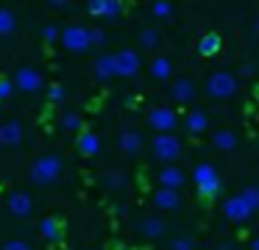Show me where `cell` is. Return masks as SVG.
<instances>
[{"label":"cell","instance_id":"cell-12","mask_svg":"<svg viewBox=\"0 0 259 250\" xmlns=\"http://www.w3.org/2000/svg\"><path fill=\"white\" fill-rule=\"evenodd\" d=\"M20 142H23V125L17 120L0 122V144L3 147H17Z\"/></svg>","mask_w":259,"mask_h":250},{"label":"cell","instance_id":"cell-17","mask_svg":"<svg viewBox=\"0 0 259 250\" xmlns=\"http://www.w3.org/2000/svg\"><path fill=\"white\" fill-rule=\"evenodd\" d=\"M187 131L190 133H203V131H209V114L203 109H192L190 114H187Z\"/></svg>","mask_w":259,"mask_h":250},{"label":"cell","instance_id":"cell-38","mask_svg":"<svg viewBox=\"0 0 259 250\" xmlns=\"http://www.w3.org/2000/svg\"><path fill=\"white\" fill-rule=\"evenodd\" d=\"M251 250H259V239H253V242H251Z\"/></svg>","mask_w":259,"mask_h":250},{"label":"cell","instance_id":"cell-35","mask_svg":"<svg viewBox=\"0 0 259 250\" xmlns=\"http://www.w3.org/2000/svg\"><path fill=\"white\" fill-rule=\"evenodd\" d=\"M153 14L156 17H170L173 14V6L170 3H153Z\"/></svg>","mask_w":259,"mask_h":250},{"label":"cell","instance_id":"cell-10","mask_svg":"<svg viewBox=\"0 0 259 250\" xmlns=\"http://www.w3.org/2000/svg\"><path fill=\"white\" fill-rule=\"evenodd\" d=\"M87 11L101 20H114L123 14V3L120 0H92V3H87Z\"/></svg>","mask_w":259,"mask_h":250},{"label":"cell","instance_id":"cell-2","mask_svg":"<svg viewBox=\"0 0 259 250\" xmlns=\"http://www.w3.org/2000/svg\"><path fill=\"white\" fill-rule=\"evenodd\" d=\"M62 44L70 50V53H84V50H90L92 44V28L81 25V22H73V25H67L62 31Z\"/></svg>","mask_w":259,"mask_h":250},{"label":"cell","instance_id":"cell-24","mask_svg":"<svg viewBox=\"0 0 259 250\" xmlns=\"http://www.w3.org/2000/svg\"><path fill=\"white\" fill-rule=\"evenodd\" d=\"M220 44H223V42H220L218 33H206V36L198 42V53H201V56H214L220 50Z\"/></svg>","mask_w":259,"mask_h":250},{"label":"cell","instance_id":"cell-16","mask_svg":"<svg viewBox=\"0 0 259 250\" xmlns=\"http://www.w3.org/2000/svg\"><path fill=\"white\" fill-rule=\"evenodd\" d=\"M153 203H156L162 211H176L181 206V197H179V192H173V189H162V186H159L156 194H153Z\"/></svg>","mask_w":259,"mask_h":250},{"label":"cell","instance_id":"cell-3","mask_svg":"<svg viewBox=\"0 0 259 250\" xmlns=\"http://www.w3.org/2000/svg\"><path fill=\"white\" fill-rule=\"evenodd\" d=\"M192 181H195V186H198V192L203 194V197H218L220 194V175H218V170H214L212 164H198L195 170H192Z\"/></svg>","mask_w":259,"mask_h":250},{"label":"cell","instance_id":"cell-30","mask_svg":"<svg viewBox=\"0 0 259 250\" xmlns=\"http://www.w3.org/2000/svg\"><path fill=\"white\" fill-rule=\"evenodd\" d=\"M106 183L112 189H123L125 186V175H123V172H117V170H112V172H106Z\"/></svg>","mask_w":259,"mask_h":250},{"label":"cell","instance_id":"cell-5","mask_svg":"<svg viewBox=\"0 0 259 250\" xmlns=\"http://www.w3.org/2000/svg\"><path fill=\"white\" fill-rule=\"evenodd\" d=\"M181 153V142L176 133H156L153 136V156H156L159 161H164V164H170V161H176Z\"/></svg>","mask_w":259,"mask_h":250},{"label":"cell","instance_id":"cell-19","mask_svg":"<svg viewBox=\"0 0 259 250\" xmlns=\"http://www.w3.org/2000/svg\"><path fill=\"white\" fill-rule=\"evenodd\" d=\"M95 78H101V81H112V78H117V64H114V56H98V61H95Z\"/></svg>","mask_w":259,"mask_h":250},{"label":"cell","instance_id":"cell-20","mask_svg":"<svg viewBox=\"0 0 259 250\" xmlns=\"http://www.w3.org/2000/svg\"><path fill=\"white\" fill-rule=\"evenodd\" d=\"M120 150L128 156H137L142 150V136L137 131H123L120 133Z\"/></svg>","mask_w":259,"mask_h":250},{"label":"cell","instance_id":"cell-15","mask_svg":"<svg viewBox=\"0 0 259 250\" xmlns=\"http://www.w3.org/2000/svg\"><path fill=\"white\" fill-rule=\"evenodd\" d=\"M137 231H140L145 239H159V236H164V231H167V222H164L162 217H145V220L137 225Z\"/></svg>","mask_w":259,"mask_h":250},{"label":"cell","instance_id":"cell-25","mask_svg":"<svg viewBox=\"0 0 259 250\" xmlns=\"http://www.w3.org/2000/svg\"><path fill=\"white\" fill-rule=\"evenodd\" d=\"M14 28H17V17H14V11L0 9V36H6V33H12Z\"/></svg>","mask_w":259,"mask_h":250},{"label":"cell","instance_id":"cell-7","mask_svg":"<svg viewBox=\"0 0 259 250\" xmlns=\"http://www.w3.org/2000/svg\"><path fill=\"white\" fill-rule=\"evenodd\" d=\"M176 122H179V117H176L173 109L156 106V109L148 111V125H151L153 131H159V133H170L176 128Z\"/></svg>","mask_w":259,"mask_h":250},{"label":"cell","instance_id":"cell-29","mask_svg":"<svg viewBox=\"0 0 259 250\" xmlns=\"http://www.w3.org/2000/svg\"><path fill=\"white\" fill-rule=\"evenodd\" d=\"M240 194L248 200V206H251L253 211H259V186H245Z\"/></svg>","mask_w":259,"mask_h":250},{"label":"cell","instance_id":"cell-39","mask_svg":"<svg viewBox=\"0 0 259 250\" xmlns=\"http://www.w3.org/2000/svg\"><path fill=\"white\" fill-rule=\"evenodd\" d=\"M253 31H256V33H259V17H256V22H253Z\"/></svg>","mask_w":259,"mask_h":250},{"label":"cell","instance_id":"cell-31","mask_svg":"<svg viewBox=\"0 0 259 250\" xmlns=\"http://www.w3.org/2000/svg\"><path fill=\"white\" fill-rule=\"evenodd\" d=\"M170 250H195V242L190 236H176L170 242Z\"/></svg>","mask_w":259,"mask_h":250},{"label":"cell","instance_id":"cell-37","mask_svg":"<svg viewBox=\"0 0 259 250\" xmlns=\"http://www.w3.org/2000/svg\"><path fill=\"white\" fill-rule=\"evenodd\" d=\"M242 72H245V75H253V72H256V64H245V67H242Z\"/></svg>","mask_w":259,"mask_h":250},{"label":"cell","instance_id":"cell-4","mask_svg":"<svg viewBox=\"0 0 259 250\" xmlns=\"http://www.w3.org/2000/svg\"><path fill=\"white\" fill-rule=\"evenodd\" d=\"M206 92L209 97H218V100H226V97H234L237 94V78L231 72H212L206 81Z\"/></svg>","mask_w":259,"mask_h":250},{"label":"cell","instance_id":"cell-6","mask_svg":"<svg viewBox=\"0 0 259 250\" xmlns=\"http://www.w3.org/2000/svg\"><path fill=\"white\" fill-rule=\"evenodd\" d=\"M14 86L28 92V94H36L45 86V78H42V72L34 70V67H20V70L14 72Z\"/></svg>","mask_w":259,"mask_h":250},{"label":"cell","instance_id":"cell-26","mask_svg":"<svg viewBox=\"0 0 259 250\" xmlns=\"http://www.w3.org/2000/svg\"><path fill=\"white\" fill-rule=\"evenodd\" d=\"M62 128H64V131H84V122H81V117L78 114H75V111H64V117H62Z\"/></svg>","mask_w":259,"mask_h":250},{"label":"cell","instance_id":"cell-18","mask_svg":"<svg viewBox=\"0 0 259 250\" xmlns=\"http://www.w3.org/2000/svg\"><path fill=\"white\" fill-rule=\"evenodd\" d=\"M173 100L176 103H190L192 97H195V83L190 81V78H179V81L173 83Z\"/></svg>","mask_w":259,"mask_h":250},{"label":"cell","instance_id":"cell-36","mask_svg":"<svg viewBox=\"0 0 259 250\" xmlns=\"http://www.w3.org/2000/svg\"><path fill=\"white\" fill-rule=\"evenodd\" d=\"M92 42H95V44H103V42H106V33H103L101 28H92Z\"/></svg>","mask_w":259,"mask_h":250},{"label":"cell","instance_id":"cell-1","mask_svg":"<svg viewBox=\"0 0 259 250\" xmlns=\"http://www.w3.org/2000/svg\"><path fill=\"white\" fill-rule=\"evenodd\" d=\"M62 178V159L56 153H45L31 164V181L39 186H51Z\"/></svg>","mask_w":259,"mask_h":250},{"label":"cell","instance_id":"cell-28","mask_svg":"<svg viewBox=\"0 0 259 250\" xmlns=\"http://www.w3.org/2000/svg\"><path fill=\"white\" fill-rule=\"evenodd\" d=\"M64 97H67V89L62 86V83H53L51 89H48V100H51V103H64Z\"/></svg>","mask_w":259,"mask_h":250},{"label":"cell","instance_id":"cell-13","mask_svg":"<svg viewBox=\"0 0 259 250\" xmlns=\"http://www.w3.org/2000/svg\"><path fill=\"white\" fill-rule=\"evenodd\" d=\"M6 206H9V211H12L14 217H28L31 211H34V200H31V194H25V192H12L9 200H6Z\"/></svg>","mask_w":259,"mask_h":250},{"label":"cell","instance_id":"cell-22","mask_svg":"<svg viewBox=\"0 0 259 250\" xmlns=\"http://www.w3.org/2000/svg\"><path fill=\"white\" fill-rule=\"evenodd\" d=\"M39 233L48 242H59V239H62V222H59L56 217H45V220L39 222Z\"/></svg>","mask_w":259,"mask_h":250},{"label":"cell","instance_id":"cell-27","mask_svg":"<svg viewBox=\"0 0 259 250\" xmlns=\"http://www.w3.org/2000/svg\"><path fill=\"white\" fill-rule=\"evenodd\" d=\"M140 42H142V47H156V44H159V31H156V28H142V31H140Z\"/></svg>","mask_w":259,"mask_h":250},{"label":"cell","instance_id":"cell-8","mask_svg":"<svg viewBox=\"0 0 259 250\" xmlns=\"http://www.w3.org/2000/svg\"><path fill=\"white\" fill-rule=\"evenodd\" d=\"M114 64H117V75L120 78H134L137 72H140L142 61H140V53L137 50H120V53H114Z\"/></svg>","mask_w":259,"mask_h":250},{"label":"cell","instance_id":"cell-21","mask_svg":"<svg viewBox=\"0 0 259 250\" xmlns=\"http://www.w3.org/2000/svg\"><path fill=\"white\" fill-rule=\"evenodd\" d=\"M212 142L218 150H234L237 147V133L231 128H220V131L212 133Z\"/></svg>","mask_w":259,"mask_h":250},{"label":"cell","instance_id":"cell-32","mask_svg":"<svg viewBox=\"0 0 259 250\" xmlns=\"http://www.w3.org/2000/svg\"><path fill=\"white\" fill-rule=\"evenodd\" d=\"M14 81H9V78H0V100H6V97H12V92H14Z\"/></svg>","mask_w":259,"mask_h":250},{"label":"cell","instance_id":"cell-9","mask_svg":"<svg viewBox=\"0 0 259 250\" xmlns=\"http://www.w3.org/2000/svg\"><path fill=\"white\" fill-rule=\"evenodd\" d=\"M223 214L229 217L231 222H245L248 217L253 214V209L248 206V200L242 197V194H234V197H229L223 203Z\"/></svg>","mask_w":259,"mask_h":250},{"label":"cell","instance_id":"cell-23","mask_svg":"<svg viewBox=\"0 0 259 250\" xmlns=\"http://www.w3.org/2000/svg\"><path fill=\"white\" fill-rule=\"evenodd\" d=\"M151 75L156 78V81H167V78L173 75V64H170V59H164V56L153 59V64H151Z\"/></svg>","mask_w":259,"mask_h":250},{"label":"cell","instance_id":"cell-33","mask_svg":"<svg viewBox=\"0 0 259 250\" xmlns=\"http://www.w3.org/2000/svg\"><path fill=\"white\" fill-rule=\"evenodd\" d=\"M0 250H34V247H31L28 242H23V239H9Z\"/></svg>","mask_w":259,"mask_h":250},{"label":"cell","instance_id":"cell-14","mask_svg":"<svg viewBox=\"0 0 259 250\" xmlns=\"http://www.w3.org/2000/svg\"><path fill=\"white\" fill-rule=\"evenodd\" d=\"M75 147H78L81 156L92 159V156L101 153V139H98V133H92V131H81L78 139H75Z\"/></svg>","mask_w":259,"mask_h":250},{"label":"cell","instance_id":"cell-11","mask_svg":"<svg viewBox=\"0 0 259 250\" xmlns=\"http://www.w3.org/2000/svg\"><path fill=\"white\" fill-rule=\"evenodd\" d=\"M184 181H187V175L179 170V167H173V164H164L162 170H159V186L162 189H173V192H179V189L184 186Z\"/></svg>","mask_w":259,"mask_h":250},{"label":"cell","instance_id":"cell-34","mask_svg":"<svg viewBox=\"0 0 259 250\" xmlns=\"http://www.w3.org/2000/svg\"><path fill=\"white\" fill-rule=\"evenodd\" d=\"M42 36H45L48 42H56V39L62 42V31H59L56 25H45V28H42Z\"/></svg>","mask_w":259,"mask_h":250}]
</instances>
